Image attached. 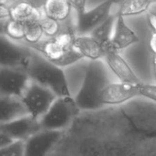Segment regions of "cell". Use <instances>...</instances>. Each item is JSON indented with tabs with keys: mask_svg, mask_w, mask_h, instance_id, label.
<instances>
[{
	"mask_svg": "<svg viewBox=\"0 0 156 156\" xmlns=\"http://www.w3.org/2000/svg\"><path fill=\"white\" fill-rule=\"evenodd\" d=\"M71 7L75 10L77 16H80L87 11V0H68Z\"/></svg>",
	"mask_w": 156,
	"mask_h": 156,
	"instance_id": "26",
	"label": "cell"
},
{
	"mask_svg": "<svg viewBox=\"0 0 156 156\" xmlns=\"http://www.w3.org/2000/svg\"><path fill=\"white\" fill-rule=\"evenodd\" d=\"M25 140H14L9 145L0 149V156H24Z\"/></svg>",
	"mask_w": 156,
	"mask_h": 156,
	"instance_id": "23",
	"label": "cell"
},
{
	"mask_svg": "<svg viewBox=\"0 0 156 156\" xmlns=\"http://www.w3.org/2000/svg\"><path fill=\"white\" fill-rule=\"evenodd\" d=\"M77 35L73 30L72 28H67L65 30H62L59 32V34L53 38L54 41L59 43L62 47L65 49H71L73 48V43L74 41V39Z\"/></svg>",
	"mask_w": 156,
	"mask_h": 156,
	"instance_id": "24",
	"label": "cell"
},
{
	"mask_svg": "<svg viewBox=\"0 0 156 156\" xmlns=\"http://www.w3.org/2000/svg\"><path fill=\"white\" fill-rule=\"evenodd\" d=\"M104 59L106 64L119 78L120 82L133 85H140L142 83L127 61L120 55L119 51L108 47L105 49Z\"/></svg>",
	"mask_w": 156,
	"mask_h": 156,
	"instance_id": "12",
	"label": "cell"
},
{
	"mask_svg": "<svg viewBox=\"0 0 156 156\" xmlns=\"http://www.w3.org/2000/svg\"><path fill=\"white\" fill-rule=\"evenodd\" d=\"M61 137V130L41 129L25 140L24 156H47Z\"/></svg>",
	"mask_w": 156,
	"mask_h": 156,
	"instance_id": "9",
	"label": "cell"
},
{
	"mask_svg": "<svg viewBox=\"0 0 156 156\" xmlns=\"http://www.w3.org/2000/svg\"><path fill=\"white\" fill-rule=\"evenodd\" d=\"M110 83L106 64L101 61H90L86 66L82 86L74 101L82 110H96L103 107L100 96Z\"/></svg>",
	"mask_w": 156,
	"mask_h": 156,
	"instance_id": "1",
	"label": "cell"
},
{
	"mask_svg": "<svg viewBox=\"0 0 156 156\" xmlns=\"http://www.w3.org/2000/svg\"><path fill=\"white\" fill-rule=\"evenodd\" d=\"M147 20H148V24L154 33H156V12L148 10L147 11Z\"/></svg>",
	"mask_w": 156,
	"mask_h": 156,
	"instance_id": "28",
	"label": "cell"
},
{
	"mask_svg": "<svg viewBox=\"0 0 156 156\" xmlns=\"http://www.w3.org/2000/svg\"><path fill=\"white\" fill-rule=\"evenodd\" d=\"M29 115L20 98L0 96V124Z\"/></svg>",
	"mask_w": 156,
	"mask_h": 156,
	"instance_id": "15",
	"label": "cell"
},
{
	"mask_svg": "<svg viewBox=\"0 0 156 156\" xmlns=\"http://www.w3.org/2000/svg\"><path fill=\"white\" fill-rule=\"evenodd\" d=\"M140 85L124 82L109 83L102 91L100 100L105 105H119L140 97Z\"/></svg>",
	"mask_w": 156,
	"mask_h": 156,
	"instance_id": "10",
	"label": "cell"
},
{
	"mask_svg": "<svg viewBox=\"0 0 156 156\" xmlns=\"http://www.w3.org/2000/svg\"><path fill=\"white\" fill-rule=\"evenodd\" d=\"M41 129L39 120L30 115L0 124V132L6 134L13 140H27Z\"/></svg>",
	"mask_w": 156,
	"mask_h": 156,
	"instance_id": "11",
	"label": "cell"
},
{
	"mask_svg": "<svg viewBox=\"0 0 156 156\" xmlns=\"http://www.w3.org/2000/svg\"><path fill=\"white\" fill-rule=\"evenodd\" d=\"M11 0H0V5L5 6H11Z\"/></svg>",
	"mask_w": 156,
	"mask_h": 156,
	"instance_id": "32",
	"label": "cell"
},
{
	"mask_svg": "<svg viewBox=\"0 0 156 156\" xmlns=\"http://www.w3.org/2000/svg\"><path fill=\"white\" fill-rule=\"evenodd\" d=\"M57 98L50 89L30 81L20 99L29 115L39 120L49 110Z\"/></svg>",
	"mask_w": 156,
	"mask_h": 156,
	"instance_id": "4",
	"label": "cell"
},
{
	"mask_svg": "<svg viewBox=\"0 0 156 156\" xmlns=\"http://www.w3.org/2000/svg\"><path fill=\"white\" fill-rule=\"evenodd\" d=\"M74 98L59 97L52 103L49 110L39 119L41 129L62 130L67 127L79 111Z\"/></svg>",
	"mask_w": 156,
	"mask_h": 156,
	"instance_id": "3",
	"label": "cell"
},
{
	"mask_svg": "<svg viewBox=\"0 0 156 156\" xmlns=\"http://www.w3.org/2000/svg\"><path fill=\"white\" fill-rule=\"evenodd\" d=\"M123 1H124V0H115V3L116 4H121Z\"/></svg>",
	"mask_w": 156,
	"mask_h": 156,
	"instance_id": "33",
	"label": "cell"
},
{
	"mask_svg": "<svg viewBox=\"0 0 156 156\" xmlns=\"http://www.w3.org/2000/svg\"><path fill=\"white\" fill-rule=\"evenodd\" d=\"M116 4L115 0H105L96 8L77 16L76 33L77 35H88L98 25L105 21L111 14L110 9Z\"/></svg>",
	"mask_w": 156,
	"mask_h": 156,
	"instance_id": "8",
	"label": "cell"
},
{
	"mask_svg": "<svg viewBox=\"0 0 156 156\" xmlns=\"http://www.w3.org/2000/svg\"><path fill=\"white\" fill-rule=\"evenodd\" d=\"M140 96L156 102V85L141 83L140 86Z\"/></svg>",
	"mask_w": 156,
	"mask_h": 156,
	"instance_id": "25",
	"label": "cell"
},
{
	"mask_svg": "<svg viewBox=\"0 0 156 156\" xmlns=\"http://www.w3.org/2000/svg\"><path fill=\"white\" fill-rule=\"evenodd\" d=\"M25 70L32 82L50 89L58 98L71 96L62 68L42 55L32 52Z\"/></svg>",
	"mask_w": 156,
	"mask_h": 156,
	"instance_id": "2",
	"label": "cell"
},
{
	"mask_svg": "<svg viewBox=\"0 0 156 156\" xmlns=\"http://www.w3.org/2000/svg\"><path fill=\"white\" fill-rule=\"evenodd\" d=\"M31 53L5 34H0V67L25 69Z\"/></svg>",
	"mask_w": 156,
	"mask_h": 156,
	"instance_id": "6",
	"label": "cell"
},
{
	"mask_svg": "<svg viewBox=\"0 0 156 156\" xmlns=\"http://www.w3.org/2000/svg\"><path fill=\"white\" fill-rule=\"evenodd\" d=\"M117 20V14L110 15L105 21H103L100 25H98L91 33L92 36L97 41H98L104 49L110 43V41L114 32V25Z\"/></svg>",
	"mask_w": 156,
	"mask_h": 156,
	"instance_id": "18",
	"label": "cell"
},
{
	"mask_svg": "<svg viewBox=\"0 0 156 156\" xmlns=\"http://www.w3.org/2000/svg\"><path fill=\"white\" fill-rule=\"evenodd\" d=\"M73 48L89 61H98L105 56L104 47L90 35H77L73 43Z\"/></svg>",
	"mask_w": 156,
	"mask_h": 156,
	"instance_id": "14",
	"label": "cell"
},
{
	"mask_svg": "<svg viewBox=\"0 0 156 156\" xmlns=\"http://www.w3.org/2000/svg\"><path fill=\"white\" fill-rule=\"evenodd\" d=\"M14 140L9 138V136H7L6 134L0 132V149H2L8 145H9L10 143H12Z\"/></svg>",
	"mask_w": 156,
	"mask_h": 156,
	"instance_id": "29",
	"label": "cell"
},
{
	"mask_svg": "<svg viewBox=\"0 0 156 156\" xmlns=\"http://www.w3.org/2000/svg\"><path fill=\"white\" fill-rule=\"evenodd\" d=\"M4 34L14 41L24 40L25 35V23L23 21L9 20L4 24Z\"/></svg>",
	"mask_w": 156,
	"mask_h": 156,
	"instance_id": "20",
	"label": "cell"
},
{
	"mask_svg": "<svg viewBox=\"0 0 156 156\" xmlns=\"http://www.w3.org/2000/svg\"><path fill=\"white\" fill-rule=\"evenodd\" d=\"M25 23V35L24 41L29 44L35 45L41 41L42 37L44 36L40 21L36 20H28Z\"/></svg>",
	"mask_w": 156,
	"mask_h": 156,
	"instance_id": "21",
	"label": "cell"
},
{
	"mask_svg": "<svg viewBox=\"0 0 156 156\" xmlns=\"http://www.w3.org/2000/svg\"><path fill=\"white\" fill-rule=\"evenodd\" d=\"M140 39L136 32L129 27L126 23L124 17L117 15V20L115 23V29L113 32L110 43L106 47H109L113 50L119 51L120 50L126 49L130 45L139 42ZM105 48V49H106Z\"/></svg>",
	"mask_w": 156,
	"mask_h": 156,
	"instance_id": "13",
	"label": "cell"
},
{
	"mask_svg": "<svg viewBox=\"0 0 156 156\" xmlns=\"http://www.w3.org/2000/svg\"><path fill=\"white\" fill-rule=\"evenodd\" d=\"M152 69H153V75L156 80V56H154V55L152 58Z\"/></svg>",
	"mask_w": 156,
	"mask_h": 156,
	"instance_id": "31",
	"label": "cell"
},
{
	"mask_svg": "<svg viewBox=\"0 0 156 156\" xmlns=\"http://www.w3.org/2000/svg\"><path fill=\"white\" fill-rule=\"evenodd\" d=\"M71 9L68 0H45L42 6L45 16L59 22L64 21L69 17Z\"/></svg>",
	"mask_w": 156,
	"mask_h": 156,
	"instance_id": "17",
	"label": "cell"
},
{
	"mask_svg": "<svg viewBox=\"0 0 156 156\" xmlns=\"http://www.w3.org/2000/svg\"><path fill=\"white\" fill-rule=\"evenodd\" d=\"M150 48L151 51L153 52V55L156 56V33H152L151 39H150Z\"/></svg>",
	"mask_w": 156,
	"mask_h": 156,
	"instance_id": "30",
	"label": "cell"
},
{
	"mask_svg": "<svg viewBox=\"0 0 156 156\" xmlns=\"http://www.w3.org/2000/svg\"><path fill=\"white\" fill-rule=\"evenodd\" d=\"M10 9L11 19L23 22L28 20L41 21L45 17L42 8L41 9H38L27 0H22V1L11 4Z\"/></svg>",
	"mask_w": 156,
	"mask_h": 156,
	"instance_id": "16",
	"label": "cell"
},
{
	"mask_svg": "<svg viewBox=\"0 0 156 156\" xmlns=\"http://www.w3.org/2000/svg\"><path fill=\"white\" fill-rule=\"evenodd\" d=\"M30 81L25 69L0 67V96L21 98Z\"/></svg>",
	"mask_w": 156,
	"mask_h": 156,
	"instance_id": "5",
	"label": "cell"
},
{
	"mask_svg": "<svg viewBox=\"0 0 156 156\" xmlns=\"http://www.w3.org/2000/svg\"><path fill=\"white\" fill-rule=\"evenodd\" d=\"M11 19L10 6L0 5V21H7Z\"/></svg>",
	"mask_w": 156,
	"mask_h": 156,
	"instance_id": "27",
	"label": "cell"
},
{
	"mask_svg": "<svg viewBox=\"0 0 156 156\" xmlns=\"http://www.w3.org/2000/svg\"><path fill=\"white\" fill-rule=\"evenodd\" d=\"M40 24L41 26L44 36L48 37L49 39L55 38L59 34V32L62 30L61 24L59 21L53 19L48 18L46 16L40 21Z\"/></svg>",
	"mask_w": 156,
	"mask_h": 156,
	"instance_id": "22",
	"label": "cell"
},
{
	"mask_svg": "<svg viewBox=\"0 0 156 156\" xmlns=\"http://www.w3.org/2000/svg\"><path fill=\"white\" fill-rule=\"evenodd\" d=\"M32 47L40 51L48 61L60 67L73 64L81 59H84L82 55L78 53L73 48L65 49L57 43L54 39L41 41L39 43L32 45Z\"/></svg>",
	"mask_w": 156,
	"mask_h": 156,
	"instance_id": "7",
	"label": "cell"
},
{
	"mask_svg": "<svg viewBox=\"0 0 156 156\" xmlns=\"http://www.w3.org/2000/svg\"><path fill=\"white\" fill-rule=\"evenodd\" d=\"M20 1H22V0H11V3H17V2H20Z\"/></svg>",
	"mask_w": 156,
	"mask_h": 156,
	"instance_id": "34",
	"label": "cell"
},
{
	"mask_svg": "<svg viewBox=\"0 0 156 156\" xmlns=\"http://www.w3.org/2000/svg\"><path fill=\"white\" fill-rule=\"evenodd\" d=\"M154 0H124L120 4L117 15L122 17L140 15L147 12Z\"/></svg>",
	"mask_w": 156,
	"mask_h": 156,
	"instance_id": "19",
	"label": "cell"
},
{
	"mask_svg": "<svg viewBox=\"0 0 156 156\" xmlns=\"http://www.w3.org/2000/svg\"><path fill=\"white\" fill-rule=\"evenodd\" d=\"M154 3H156V0H154Z\"/></svg>",
	"mask_w": 156,
	"mask_h": 156,
	"instance_id": "35",
	"label": "cell"
}]
</instances>
